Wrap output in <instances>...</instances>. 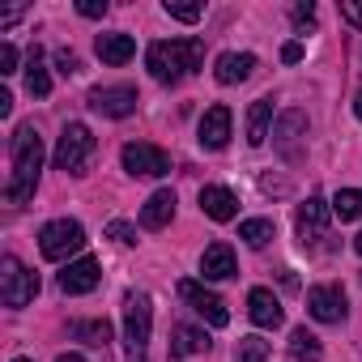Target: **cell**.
<instances>
[{
	"mask_svg": "<svg viewBox=\"0 0 362 362\" xmlns=\"http://www.w3.org/2000/svg\"><path fill=\"white\" fill-rule=\"evenodd\" d=\"M328 218H332V201H324V197H307V201L298 205V214H294L298 243H303V247H315V243L324 239V230H328Z\"/></svg>",
	"mask_w": 362,
	"mask_h": 362,
	"instance_id": "9",
	"label": "cell"
},
{
	"mask_svg": "<svg viewBox=\"0 0 362 362\" xmlns=\"http://www.w3.org/2000/svg\"><path fill=\"white\" fill-rule=\"evenodd\" d=\"M170 218H175V192H170V188H158V192L141 205V226H145V230H162V226H170Z\"/></svg>",
	"mask_w": 362,
	"mask_h": 362,
	"instance_id": "19",
	"label": "cell"
},
{
	"mask_svg": "<svg viewBox=\"0 0 362 362\" xmlns=\"http://www.w3.org/2000/svg\"><path fill=\"white\" fill-rule=\"evenodd\" d=\"M281 60H286V64H298V60H303V43H286V47H281Z\"/></svg>",
	"mask_w": 362,
	"mask_h": 362,
	"instance_id": "36",
	"label": "cell"
},
{
	"mask_svg": "<svg viewBox=\"0 0 362 362\" xmlns=\"http://www.w3.org/2000/svg\"><path fill=\"white\" fill-rule=\"evenodd\" d=\"M86 103H90V111H98L107 119H124L136 111V90L132 86H98V90H90Z\"/></svg>",
	"mask_w": 362,
	"mask_h": 362,
	"instance_id": "11",
	"label": "cell"
},
{
	"mask_svg": "<svg viewBox=\"0 0 362 362\" xmlns=\"http://www.w3.org/2000/svg\"><path fill=\"white\" fill-rule=\"evenodd\" d=\"M9 158H13V175L5 184V201L9 205H26L39 188V170H43V136L35 124H22L9 141Z\"/></svg>",
	"mask_w": 362,
	"mask_h": 362,
	"instance_id": "1",
	"label": "cell"
},
{
	"mask_svg": "<svg viewBox=\"0 0 362 362\" xmlns=\"http://www.w3.org/2000/svg\"><path fill=\"white\" fill-rule=\"evenodd\" d=\"M0 115H13V94L0 90Z\"/></svg>",
	"mask_w": 362,
	"mask_h": 362,
	"instance_id": "37",
	"label": "cell"
},
{
	"mask_svg": "<svg viewBox=\"0 0 362 362\" xmlns=\"http://www.w3.org/2000/svg\"><path fill=\"white\" fill-rule=\"evenodd\" d=\"M26 90H30L35 98H47V94H52V77H47V69H43V52H39V47H35L30 60H26Z\"/></svg>",
	"mask_w": 362,
	"mask_h": 362,
	"instance_id": "23",
	"label": "cell"
},
{
	"mask_svg": "<svg viewBox=\"0 0 362 362\" xmlns=\"http://www.w3.org/2000/svg\"><path fill=\"white\" fill-rule=\"evenodd\" d=\"M162 9H166V18H175V22H188V26L205 18V5H197V0H166Z\"/></svg>",
	"mask_w": 362,
	"mask_h": 362,
	"instance_id": "28",
	"label": "cell"
},
{
	"mask_svg": "<svg viewBox=\"0 0 362 362\" xmlns=\"http://www.w3.org/2000/svg\"><path fill=\"white\" fill-rule=\"evenodd\" d=\"M354 252H358V256H362V235H358V239H354Z\"/></svg>",
	"mask_w": 362,
	"mask_h": 362,
	"instance_id": "41",
	"label": "cell"
},
{
	"mask_svg": "<svg viewBox=\"0 0 362 362\" xmlns=\"http://www.w3.org/2000/svg\"><path fill=\"white\" fill-rule=\"evenodd\" d=\"M81 247H86V226L73 222V218H56V222H47V226L39 230V252H43V260H69V256L81 252Z\"/></svg>",
	"mask_w": 362,
	"mask_h": 362,
	"instance_id": "6",
	"label": "cell"
},
{
	"mask_svg": "<svg viewBox=\"0 0 362 362\" xmlns=\"http://www.w3.org/2000/svg\"><path fill=\"white\" fill-rule=\"evenodd\" d=\"M119 162H124V170L132 179H162L170 170V158L158 145H149V141H128L119 149Z\"/></svg>",
	"mask_w": 362,
	"mask_h": 362,
	"instance_id": "7",
	"label": "cell"
},
{
	"mask_svg": "<svg viewBox=\"0 0 362 362\" xmlns=\"http://www.w3.org/2000/svg\"><path fill=\"white\" fill-rule=\"evenodd\" d=\"M179 298H184L209 328H226L230 324V311H226V303L205 286V281H179Z\"/></svg>",
	"mask_w": 362,
	"mask_h": 362,
	"instance_id": "8",
	"label": "cell"
},
{
	"mask_svg": "<svg viewBox=\"0 0 362 362\" xmlns=\"http://www.w3.org/2000/svg\"><path fill=\"white\" fill-rule=\"evenodd\" d=\"M77 13H81V18H103V13H107V0H81Z\"/></svg>",
	"mask_w": 362,
	"mask_h": 362,
	"instance_id": "33",
	"label": "cell"
},
{
	"mask_svg": "<svg viewBox=\"0 0 362 362\" xmlns=\"http://www.w3.org/2000/svg\"><path fill=\"white\" fill-rule=\"evenodd\" d=\"M201 214L214 222H235L239 218V197L222 184H205L201 188Z\"/></svg>",
	"mask_w": 362,
	"mask_h": 362,
	"instance_id": "14",
	"label": "cell"
},
{
	"mask_svg": "<svg viewBox=\"0 0 362 362\" xmlns=\"http://www.w3.org/2000/svg\"><path fill=\"white\" fill-rule=\"evenodd\" d=\"M98 277H103V264H98L94 256H81V260L64 264V273H60V290H64V294H90V290L98 286Z\"/></svg>",
	"mask_w": 362,
	"mask_h": 362,
	"instance_id": "13",
	"label": "cell"
},
{
	"mask_svg": "<svg viewBox=\"0 0 362 362\" xmlns=\"http://www.w3.org/2000/svg\"><path fill=\"white\" fill-rule=\"evenodd\" d=\"M354 111H358V119H362V94H358V98H354Z\"/></svg>",
	"mask_w": 362,
	"mask_h": 362,
	"instance_id": "40",
	"label": "cell"
},
{
	"mask_svg": "<svg viewBox=\"0 0 362 362\" xmlns=\"http://www.w3.org/2000/svg\"><path fill=\"white\" fill-rule=\"evenodd\" d=\"M273 235H277V226H273L269 218H247V222L239 226V239H243L247 247H264Z\"/></svg>",
	"mask_w": 362,
	"mask_h": 362,
	"instance_id": "26",
	"label": "cell"
},
{
	"mask_svg": "<svg viewBox=\"0 0 362 362\" xmlns=\"http://www.w3.org/2000/svg\"><path fill=\"white\" fill-rule=\"evenodd\" d=\"M170 358H188V354H205L209 349V332L205 328H192V324H175L170 332Z\"/></svg>",
	"mask_w": 362,
	"mask_h": 362,
	"instance_id": "21",
	"label": "cell"
},
{
	"mask_svg": "<svg viewBox=\"0 0 362 362\" xmlns=\"http://www.w3.org/2000/svg\"><path fill=\"white\" fill-rule=\"evenodd\" d=\"M307 315L320 320V324H341V320L349 315L345 290H341V286H311V290H307Z\"/></svg>",
	"mask_w": 362,
	"mask_h": 362,
	"instance_id": "10",
	"label": "cell"
},
{
	"mask_svg": "<svg viewBox=\"0 0 362 362\" xmlns=\"http://www.w3.org/2000/svg\"><path fill=\"white\" fill-rule=\"evenodd\" d=\"M94 149H98V141H94V132H90L86 124H64L52 162H56V170H64V175H86Z\"/></svg>",
	"mask_w": 362,
	"mask_h": 362,
	"instance_id": "3",
	"label": "cell"
},
{
	"mask_svg": "<svg viewBox=\"0 0 362 362\" xmlns=\"http://www.w3.org/2000/svg\"><path fill=\"white\" fill-rule=\"evenodd\" d=\"M94 52H98V60H103V64H128V60L136 56V39H132V35H124V30H115V35H98Z\"/></svg>",
	"mask_w": 362,
	"mask_h": 362,
	"instance_id": "20",
	"label": "cell"
},
{
	"mask_svg": "<svg viewBox=\"0 0 362 362\" xmlns=\"http://www.w3.org/2000/svg\"><path fill=\"white\" fill-rule=\"evenodd\" d=\"M22 13H26V9H5V13H0V26H13Z\"/></svg>",
	"mask_w": 362,
	"mask_h": 362,
	"instance_id": "38",
	"label": "cell"
},
{
	"mask_svg": "<svg viewBox=\"0 0 362 362\" xmlns=\"http://www.w3.org/2000/svg\"><path fill=\"white\" fill-rule=\"evenodd\" d=\"M230 124H235V119H230V107H226V103H214V107L201 115L197 141H201L205 149H214V153H218V149H226V145H230Z\"/></svg>",
	"mask_w": 362,
	"mask_h": 362,
	"instance_id": "12",
	"label": "cell"
},
{
	"mask_svg": "<svg viewBox=\"0 0 362 362\" xmlns=\"http://www.w3.org/2000/svg\"><path fill=\"white\" fill-rule=\"evenodd\" d=\"M269 349H273V345H269L264 337H243L239 349H235V362H264Z\"/></svg>",
	"mask_w": 362,
	"mask_h": 362,
	"instance_id": "29",
	"label": "cell"
},
{
	"mask_svg": "<svg viewBox=\"0 0 362 362\" xmlns=\"http://www.w3.org/2000/svg\"><path fill=\"white\" fill-rule=\"evenodd\" d=\"M290 354H294V362H320V337L315 332H307V328H294L290 332Z\"/></svg>",
	"mask_w": 362,
	"mask_h": 362,
	"instance_id": "24",
	"label": "cell"
},
{
	"mask_svg": "<svg viewBox=\"0 0 362 362\" xmlns=\"http://www.w3.org/2000/svg\"><path fill=\"white\" fill-rule=\"evenodd\" d=\"M269 124H273V103L256 98L247 111V145H264L269 141Z\"/></svg>",
	"mask_w": 362,
	"mask_h": 362,
	"instance_id": "22",
	"label": "cell"
},
{
	"mask_svg": "<svg viewBox=\"0 0 362 362\" xmlns=\"http://www.w3.org/2000/svg\"><path fill=\"white\" fill-rule=\"evenodd\" d=\"M13 73H18V47L5 43L0 47V77H13Z\"/></svg>",
	"mask_w": 362,
	"mask_h": 362,
	"instance_id": "31",
	"label": "cell"
},
{
	"mask_svg": "<svg viewBox=\"0 0 362 362\" xmlns=\"http://www.w3.org/2000/svg\"><path fill=\"white\" fill-rule=\"evenodd\" d=\"M56 64H60V73H64V77H73V73H77V69H81V64H77V56H73V52H56Z\"/></svg>",
	"mask_w": 362,
	"mask_h": 362,
	"instance_id": "34",
	"label": "cell"
},
{
	"mask_svg": "<svg viewBox=\"0 0 362 362\" xmlns=\"http://www.w3.org/2000/svg\"><path fill=\"white\" fill-rule=\"evenodd\" d=\"M235 273H239V264H235L230 243H209V247L201 252V277H205V281H230Z\"/></svg>",
	"mask_w": 362,
	"mask_h": 362,
	"instance_id": "15",
	"label": "cell"
},
{
	"mask_svg": "<svg viewBox=\"0 0 362 362\" xmlns=\"http://www.w3.org/2000/svg\"><path fill=\"white\" fill-rule=\"evenodd\" d=\"M35 294H39V273H30L18 256L0 260V303L22 311L26 303H35Z\"/></svg>",
	"mask_w": 362,
	"mask_h": 362,
	"instance_id": "5",
	"label": "cell"
},
{
	"mask_svg": "<svg viewBox=\"0 0 362 362\" xmlns=\"http://www.w3.org/2000/svg\"><path fill=\"white\" fill-rule=\"evenodd\" d=\"M205 60V43L201 39H170V43H149L145 52V69L153 81L162 86H175V81H184L188 73H197Z\"/></svg>",
	"mask_w": 362,
	"mask_h": 362,
	"instance_id": "2",
	"label": "cell"
},
{
	"mask_svg": "<svg viewBox=\"0 0 362 362\" xmlns=\"http://www.w3.org/2000/svg\"><path fill=\"white\" fill-rule=\"evenodd\" d=\"M252 69H256V56L252 52H222L218 64H214V77L222 86H239V81L252 77Z\"/></svg>",
	"mask_w": 362,
	"mask_h": 362,
	"instance_id": "18",
	"label": "cell"
},
{
	"mask_svg": "<svg viewBox=\"0 0 362 362\" xmlns=\"http://www.w3.org/2000/svg\"><path fill=\"white\" fill-rule=\"evenodd\" d=\"M247 315H252V324H256V328H281V320H286V311H281L277 294H273V290H264V286H256V290L247 294Z\"/></svg>",
	"mask_w": 362,
	"mask_h": 362,
	"instance_id": "16",
	"label": "cell"
},
{
	"mask_svg": "<svg viewBox=\"0 0 362 362\" xmlns=\"http://www.w3.org/2000/svg\"><path fill=\"white\" fill-rule=\"evenodd\" d=\"M303 132H307V115H303V111H286V115L277 119V128H273V145H277L290 162H298V141H303Z\"/></svg>",
	"mask_w": 362,
	"mask_h": 362,
	"instance_id": "17",
	"label": "cell"
},
{
	"mask_svg": "<svg viewBox=\"0 0 362 362\" xmlns=\"http://www.w3.org/2000/svg\"><path fill=\"white\" fill-rule=\"evenodd\" d=\"M56 362H86V358H81V354H60Z\"/></svg>",
	"mask_w": 362,
	"mask_h": 362,
	"instance_id": "39",
	"label": "cell"
},
{
	"mask_svg": "<svg viewBox=\"0 0 362 362\" xmlns=\"http://www.w3.org/2000/svg\"><path fill=\"white\" fill-rule=\"evenodd\" d=\"M341 18L354 22V26H362V5H354V0H341Z\"/></svg>",
	"mask_w": 362,
	"mask_h": 362,
	"instance_id": "35",
	"label": "cell"
},
{
	"mask_svg": "<svg viewBox=\"0 0 362 362\" xmlns=\"http://www.w3.org/2000/svg\"><path fill=\"white\" fill-rule=\"evenodd\" d=\"M290 18H294V26L303 30V26H311V22H315V5H294V9H290Z\"/></svg>",
	"mask_w": 362,
	"mask_h": 362,
	"instance_id": "32",
	"label": "cell"
},
{
	"mask_svg": "<svg viewBox=\"0 0 362 362\" xmlns=\"http://www.w3.org/2000/svg\"><path fill=\"white\" fill-rule=\"evenodd\" d=\"M149 328H153V307H149V294L141 290H128L124 294V341H128V358H145V345H149Z\"/></svg>",
	"mask_w": 362,
	"mask_h": 362,
	"instance_id": "4",
	"label": "cell"
},
{
	"mask_svg": "<svg viewBox=\"0 0 362 362\" xmlns=\"http://www.w3.org/2000/svg\"><path fill=\"white\" fill-rule=\"evenodd\" d=\"M107 235H111L115 243H124V247H132V243H136V226H128V222H119V218L107 226Z\"/></svg>",
	"mask_w": 362,
	"mask_h": 362,
	"instance_id": "30",
	"label": "cell"
},
{
	"mask_svg": "<svg viewBox=\"0 0 362 362\" xmlns=\"http://www.w3.org/2000/svg\"><path fill=\"white\" fill-rule=\"evenodd\" d=\"M13 362H30V358H13Z\"/></svg>",
	"mask_w": 362,
	"mask_h": 362,
	"instance_id": "42",
	"label": "cell"
},
{
	"mask_svg": "<svg viewBox=\"0 0 362 362\" xmlns=\"http://www.w3.org/2000/svg\"><path fill=\"white\" fill-rule=\"evenodd\" d=\"M332 214H337L341 222H358V218H362V188H341V192L332 197Z\"/></svg>",
	"mask_w": 362,
	"mask_h": 362,
	"instance_id": "25",
	"label": "cell"
},
{
	"mask_svg": "<svg viewBox=\"0 0 362 362\" xmlns=\"http://www.w3.org/2000/svg\"><path fill=\"white\" fill-rule=\"evenodd\" d=\"M73 337L86 341V345H107L111 341V324L107 320H77L73 324Z\"/></svg>",
	"mask_w": 362,
	"mask_h": 362,
	"instance_id": "27",
	"label": "cell"
}]
</instances>
